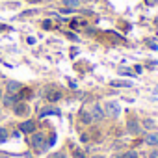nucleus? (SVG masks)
I'll list each match as a JSON object with an SVG mask.
<instances>
[{
	"label": "nucleus",
	"mask_w": 158,
	"mask_h": 158,
	"mask_svg": "<svg viewBox=\"0 0 158 158\" xmlns=\"http://www.w3.org/2000/svg\"><path fill=\"white\" fill-rule=\"evenodd\" d=\"M30 95H32V91H30V89H21V93H19V97H17V99H28Z\"/></svg>",
	"instance_id": "dca6fc26"
},
{
	"label": "nucleus",
	"mask_w": 158,
	"mask_h": 158,
	"mask_svg": "<svg viewBox=\"0 0 158 158\" xmlns=\"http://www.w3.org/2000/svg\"><path fill=\"white\" fill-rule=\"evenodd\" d=\"M91 158H102V156H91Z\"/></svg>",
	"instance_id": "393cba45"
},
{
	"label": "nucleus",
	"mask_w": 158,
	"mask_h": 158,
	"mask_svg": "<svg viewBox=\"0 0 158 158\" xmlns=\"http://www.w3.org/2000/svg\"><path fill=\"white\" fill-rule=\"evenodd\" d=\"M80 2H89V0H80Z\"/></svg>",
	"instance_id": "a878e982"
},
{
	"label": "nucleus",
	"mask_w": 158,
	"mask_h": 158,
	"mask_svg": "<svg viewBox=\"0 0 158 158\" xmlns=\"http://www.w3.org/2000/svg\"><path fill=\"white\" fill-rule=\"evenodd\" d=\"M19 89H21V84H19V82H13V80H10V82H8V91H10L11 95H15Z\"/></svg>",
	"instance_id": "6e6552de"
},
{
	"label": "nucleus",
	"mask_w": 158,
	"mask_h": 158,
	"mask_svg": "<svg viewBox=\"0 0 158 158\" xmlns=\"http://www.w3.org/2000/svg\"><path fill=\"white\" fill-rule=\"evenodd\" d=\"M145 141H147L149 145H158V134H149V136L145 138Z\"/></svg>",
	"instance_id": "9b49d317"
},
{
	"label": "nucleus",
	"mask_w": 158,
	"mask_h": 158,
	"mask_svg": "<svg viewBox=\"0 0 158 158\" xmlns=\"http://www.w3.org/2000/svg\"><path fill=\"white\" fill-rule=\"evenodd\" d=\"M143 125H145V128H152L154 121H152V119H145V121H143Z\"/></svg>",
	"instance_id": "6ab92c4d"
},
{
	"label": "nucleus",
	"mask_w": 158,
	"mask_h": 158,
	"mask_svg": "<svg viewBox=\"0 0 158 158\" xmlns=\"http://www.w3.org/2000/svg\"><path fill=\"white\" fill-rule=\"evenodd\" d=\"M145 2H147V4H149V6H154V4H156V2H158V0H145Z\"/></svg>",
	"instance_id": "5701e85b"
},
{
	"label": "nucleus",
	"mask_w": 158,
	"mask_h": 158,
	"mask_svg": "<svg viewBox=\"0 0 158 158\" xmlns=\"http://www.w3.org/2000/svg\"><path fill=\"white\" fill-rule=\"evenodd\" d=\"M43 28H52V23H50V21H45V23H43Z\"/></svg>",
	"instance_id": "4be33fe9"
},
{
	"label": "nucleus",
	"mask_w": 158,
	"mask_h": 158,
	"mask_svg": "<svg viewBox=\"0 0 158 158\" xmlns=\"http://www.w3.org/2000/svg\"><path fill=\"white\" fill-rule=\"evenodd\" d=\"M34 130H35V123H34V121H24V123H21V132L32 134Z\"/></svg>",
	"instance_id": "39448f33"
},
{
	"label": "nucleus",
	"mask_w": 158,
	"mask_h": 158,
	"mask_svg": "<svg viewBox=\"0 0 158 158\" xmlns=\"http://www.w3.org/2000/svg\"><path fill=\"white\" fill-rule=\"evenodd\" d=\"M91 117H93V121H101L102 117H104V110L99 106V104H95V106H91Z\"/></svg>",
	"instance_id": "7ed1b4c3"
},
{
	"label": "nucleus",
	"mask_w": 158,
	"mask_h": 158,
	"mask_svg": "<svg viewBox=\"0 0 158 158\" xmlns=\"http://www.w3.org/2000/svg\"><path fill=\"white\" fill-rule=\"evenodd\" d=\"M6 139H8V130L0 127V143H4Z\"/></svg>",
	"instance_id": "2eb2a0df"
},
{
	"label": "nucleus",
	"mask_w": 158,
	"mask_h": 158,
	"mask_svg": "<svg viewBox=\"0 0 158 158\" xmlns=\"http://www.w3.org/2000/svg\"><path fill=\"white\" fill-rule=\"evenodd\" d=\"M50 114L60 115V110H58V108H47V110H43V112H41V115H43V117H45V115H50Z\"/></svg>",
	"instance_id": "f8f14e48"
},
{
	"label": "nucleus",
	"mask_w": 158,
	"mask_h": 158,
	"mask_svg": "<svg viewBox=\"0 0 158 158\" xmlns=\"http://www.w3.org/2000/svg\"><path fill=\"white\" fill-rule=\"evenodd\" d=\"M0 28H2V26H0Z\"/></svg>",
	"instance_id": "cd10ccee"
},
{
	"label": "nucleus",
	"mask_w": 158,
	"mask_h": 158,
	"mask_svg": "<svg viewBox=\"0 0 158 158\" xmlns=\"http://www.w3.org/2000/svg\"><path fill=\"white\" fill-rule=\"evenodd\" d=\"M127 128H128V132H132V134H138V132H139L138 121H128V123H127Z\"/></svg>",
	"instance_id": "1a4fd4ad"
},
{
	"label": "nucleus",
	"mask_w": 158,
	"mask_h": 158,
	"mask_svg": "<svg viewBox=\"0 0 158 158\" xmlns=\"http://www.w3.org/2000/svg\"><path fill=\"white\" fill-rule=\"evenodd\" d=\"M104 114H106V115H110V117H117V115L121 114V108H119V104H117V102L108 101V102L104 104Z\"/></svg>",
	"instance_id": "f03ea898"
},
{
	"label": "nucleus",
	"mask_w": 158,
	"mask_h": 158,
	"mask_svg": "<svg viewBox=\"0 0 158 158\" xmlns=\"http://www.w3.org/2000/svg\"><path fill=\"white\" fill-rule=\"evenodd\" d=\"M30 2H41V0H30Z\"/></svg>",
	"instance_id": "b1692460"
},
{
	"label": "nucleus",
	"mask_w": 158,
	"mask_h": 158,
	"mask_svg": "<svg viewBox=\"0 0 158 158\" xmlns=\"http://www.w3.org/2000/svg\"><path fill=\"white\" fill-rule=\"evenodd\" d=\"M112 86L114 88H132V82H128V80H112Z\"/></svg>",
	"instance_id": "0eeeda50"
},
{
	"label": "nucleus",
	"mask_w": 158,
	"mask_h": 158,
	"mask_svg": "<svg viewBox=\"0 0 158 158\" xmlns=\"http://www.w3.org/2000/svg\"><path fill=\"white\" fill-rule=\"evenodd\" d=\"M78 117H80V123H84V125H89V123H93V117H91V114H89L88 110H80Z\"/></svg>",
	"instance_id": "20e7f679"
},
{
	"label": "nucleus",
	"mask_w": 158,
	"mask_h": 158,
	"mask_svg": "<svg viewBox=\"0 0 158 158\" xmlns=\"http://www.w3.org/2000/svg\"><path fill=\"white\" fill-rule=\"evenodd\" d=\"M0 99H2V91H0Z\"/></svg>",
	"instance_id": "bb28decb"
},
{
	"label": "nucleus",
	"mask_w": 158,
	"mask_h": 158,
	"mask_svg": "<svg viewBox=\"0 0 158 158\" xmlns=\"http://www.w3.org/2000/svg\"><path fill=\"white\" fill-rule=\"evenodd\" d=\"M149 158H158V151H151L149 152Z\"/></svg>",
	"instance_id": "412c9836"
},
{
	"label": "nucleus",
	"mask_w": 158,
	"mask_h": 158,
	"mask_svg": "<svg viewBox=\"0 0 158 158\" xmlns=\"http://www.w3.org/2000/svg\"><path fill=\"white\" fill-rule=\"evenodd\" d=\"M50 158H65V154H63V152H54Z\"/></svg>",
	"instance_id": "aec40b11"
},
{
	"label": "nucleus",
	"mask_w": 158,
	"mask_h": 158,
	"mask_svg": "<svg viewBox=\"0 0 158 158\" xmlns=\"http://www.w3.org/2000/svg\"><path fill=\"white\" fill-rule=\"evenodd\" d=\"M63 4L67 8H78V4H80V0H63Z\"/></svg>",
	"instance_id": "ddd939ff"
},
{
	"label": "nucleus",
	"mask_w": 158,
	"mask_h": 158,
	"mask_svg": "<svg viewBox=\"0 0 158 158\" xmlns=\"http://www.w3.org/2000/svg\"><path fill=\"white\" fill-rule=\"evenodd\" d=\"M15 99H17V97H11V95H10V97H6V99H4V104L10 108V106H13V104H15Z\"/></svg>",
	"instance_id": "f3484780"
},
{
	"label": "nucleus",
	"mask_w": 158,
	"mask_h": 158,
	"mask_svg": "<svg viewBox=\"0 0 158 158\" xmlns=\"http://www.w3.org/2000/svg\"><path fill=\"white\" fill-rule=\"evenodd\" d=\"M30 143H32V147L37 149V151H47V147H48V145L45 143V134H41V132H32Z\"/></svg>",
	"instance_id": "f257e3e1"
},
{
	"label": "nucleus",
	"mask_w": 158,
	"mask_h": 158,
	"mask_svg": "<svg viewBox=\"0 0 158 158\" xmlns=\"http://www.w3.org/2000/svg\"><path fill=\"white\" fill-rule=\"evenodd\" d=\"M15 114L17 115H26L28 114V104L26 102H17L15 104Z\"/></svg>",
	"instance_id": "423d86ee"
},
{
	"label": "nucleus",
	"mask_w": 158,
	"mask_h": 158,
	"mask_svg": "<svg viewBox=\"0 0 158 158\" xmlns=\"http://www.w3.org/2000/svg\"><path fill=\"white\" fill-rule=\"evenodd\" d=\"M47 99H48L50 102H56V101L61 99V93H60V91H50V93H47Z\"/></svg>",
	"instance_id": "9d476101"
},
{
	"label": "nucleus",
	"mask_w": 158,
	"mask_h": 158,
	"mask_svg": "<svg viewBox=\"0 0 158 158\" xmlns=\"http://www.w3.org/2000/svg\"><path fill=\"white\" fill-rule=\"evenodd\" d=\"M117 158H138V152H136V151H128V152H125V154H119Z\"/></svg>",
	"instance_id": "4468645a"
},
{
	"label": "nucleus",
	"mask_w": 158,
	"mask_h": 158,
	"mask_svg": "<svg viewBox=\"0 0 158 158\" xmlns=\"http://www.w3.org/2000/svg\"><path fill=\"white\" fill-rule=\"evenodd\" d=\"M73 154H74V158H86V156H84V152H82L80 149H74V152H73Z\"/></svg>",
	"instance_id": "a211bd4d"
}]
</instances>
